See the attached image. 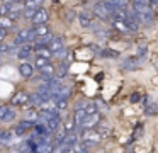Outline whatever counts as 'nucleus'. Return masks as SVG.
I'll return each instance as SVG.
<instances>
[{
    "mask_svg": "<svg viewBox=\"0 0 158 153\" xmlns=\"http://www.w3.org/2000/svg\"><path fill=\"white\" fill-rule=\"evenodd\" d=\"M124 22H126V26H127V27H129V31H131V32H134V31H138V27H139V24H138V20L134 19L133 15H129L126 20H124Z\"/></svg>",
    "mask_w": 158,
    "mask_h": 153,
    "instance_id": "21",
    "label": "nucleus"
},
{
    "mask_svg": "<svg viewBox=\"0 0 158 153\" xmlns=\"http://www.w3.org/2000/svg\"><path fill=\"white\" fill-rule=\"evenodd\" d=\"M29 97H31V95H29L27 92L19 90V92H15V94H14L10 104H12V105H22V107H26L27 104H31V102H29Z\"/></svg>",
    "mask_w": 158,
    "mask_h": 153,
    "instance_id": "3",
    "label": "nucleus"
},
{
    "mask_svg": "<svg viewBox=\"0 0 158 153\" xmlns=\"http://www.w3.org/2000/svg\"><path fill=\"white\" fill-rule=\"evenodd\" d=\"M66 70H68V63L66 61H61V65H60V70L56 71V77L58 78H63L66 75Z\"/></svg>",
    "mask_w": 158,
    "mask_h": 153,
    "instance_id": "25",
    "label": "nucleus"
},
{
    "mask_svg": "<svg viewBox=\"0 0 158 153\" xmlns=\"http://www.w3.org/2000/svg\"><path fill=\"white\" fill-rule=\"evenodd\" d=\"M100 139H102V134H100L99 131H95V129H83L82 136H80V141L85 145V148L99 145Z\"/></svg>",
    "mask_w": 158,
    "mask_h": 153,
    "instance_id": "1",
    "label": "nucleus"
},
{
    "mask_svg": "<svg viewBox=\"0 0 158 153\" xmlns=\"http://www.w3.org/2000/svg\"><path fill=\"white\" fill-rule=\"evenodd\" d=\"M134 5H139V7H150L151 5V0H133Z\"/></svg>",
    "mask_w": 158,
    "mask_h": 153,
    "instance_id": "30",
    "label": "nucleus"
},
{
    "mask_svg": "<svg viewBox=\"0 0 158 153\" xmlns=\"http://www.w3.org/2000/svg\"><path fill=\"white\" fill-rule=\"evenodd\" d=\"M139 100V94H133L131 95V102H138Z\"/></svg>",
    "mask_w": 158,
    "mask_h": 153,
    "instance_id": "35",
    "label": "nucleus"
},
{
    "mask_svg": "<svg viewBox=\"0 0 158 153\" xmlns=\"http://www.w3.org/2000/svg\"><path fill=\"white\" fill-rule=\"evenodd\" d=\"M143 61H144V58H139V56L127 58V60L123 63V68H124V70H134V68L141 66V63H143Z\"/></svg>",
    "mask_w": 158,
    "mask_h": 153,
    "instance_id": "8",
    "label": "nucleus"
},
{
    "mask_svg": "<svg viewBox=\"0 0 158 153\" xmlns=\"http://www.w3.org/2000/svg\"><path fill=\"white\" fill-rule=\"evenodd\" d=\"M19 2V0H2V3H7V5H10V3H15Z\"/></svg>",
    "mask_w": 158,
    "mask_h": 153,
    "instance_id": "36",
    "label": "nucleus"
},
{
    "mask_svg": "<svg viewBox=\"0 0 158 153\" xmlns=\"http://www.w3.org/2000/svg\"><path fill=\"white\" fill-rule=\"evenodd\" d=\"M19 73H21V77H24V78H32V75H34V65L22 63L21 66H19Z\"/></svg>",
    "mask_w": 158,
    "mask_h": 153,
    "instance_id": "12",
    "label": "nucleus"
},
{
    "mask_svg": "<svg viewBox=\"0 0 158 153\" xmlns=\"http://www.w3.org/2000/svg\"><path fill=\"white\" fill-rule=\"evenodd\" d=\"M46 100H48V97H46L44 94H41V92H34V94H31V97H29V102H31L32 105H39V107H41Z\"/></svg>",
    "mask_w": 158,
    "mask_h": 153,
    "instance_id": "13",
    "label": "nucleus"
},
{
    "mask_svg": "<svg viewBox=\"0 0 158 153\" xmlns=\"http://www.w3.org/2000/svg\"><path fill=\"white\" fill-rule=\"evenodd\" d=\"M78 20H80V24H82L83 27H90V26H92V15H90V14H87V12L80 14Z\"/></svg>",
    "mask_w": 158,
    "mask_h": 153,
    "instance_id": "18",
    "label": "nucleus"
},
{
    "mask_svg": "<svg viewBox=\"0 0 158 153\" xmlns=\"http://www.w3.org/2000/svg\"><path fill=\"white\" fill-rule=\"evenodd\" d=\"M24 121H29V122H32V124H36V122L39 121V112L27 111V112H26V119H24Z\"/></svg>",
    "mask_w": 158,
    "mask_h": 153,
    "instance_id": "22",
    "label": "nucleus"
},
{
    "mask_svg": "<svg viewBox=\"0 0 158 153\" xmlns=\"http://www.w3.org/2000/svg\"><path fill=\"white\" fill-rule=\"evenodd\" d=\"M36 12H38V9H27V7H26L24 12H22V17H24V19H32Z\"/></svg>",
    "mask_w": 158,
    "mask_h": 153,
    "instance_id": "27",
    "label": "nucleus"
},
{
    "mask_svg": "<svg viewBox=\"0 0 158 153\" xmlns=\"http://www.w3.org/2000/svg\"><path fill=\"white\" fill-rule=\"evenodd\" d=\"M36 51V54H38V56H43V58H51L53 56V53H51V49H49L48 46H41V48H38V49H34Z\"/></svg>",
    "mask_w": 158,
    "mask_h": 153,
    "instance_id": "20",
    "label": "nucleus"
},
{
    "mask_svg": "<svg viewBox=\"0 0 158 153\" xmlns=\"http://www.w3.org/2000/svg\"><path fill=\"white\" fill-rule=\"evenodd\" d=\"M15 24L12 19H9V17H0V29H5V31H10L14 29Z\"/></svg>",
    "mask_w": 158,
    "mask_h": 153,
    "instance_id": "17",
    "label": "nucleus"
},
{
    "mask_svg": "<svg viewBox=\"0 0 158 153\" xmlns=\"http://www.w3.org/2000/svg\"><path fill=\"white\" fill-rule=\"evenodd\" d=\"M2 136H4V131H0V139H2Z\"/></svg>",
    "mask_w": 158,
    "mask_h": 153,
    "instance_id": "39",
    "label": "nucleus"
},
{
    "mask_svg": "<svg viewBox=\"0 0 158 153\" xmlns=\"http://www.w3.org/2000/svg\"><path fill=\"white\" fill-rule=\"evenodd\" d=\"M110 17H114V20H126L129 14L126 12V9H117L114 14H110Z\"/></svg>",
    "mask_w": 158,
    "mask_h": 153,
    "instance_id": "19",
    "label": "nucleus"
},
{
    "mask_svg": "<svg viewBox=\"0 0 158 153\" xmlns=\"http://www.w3.org/2000/svg\"><path fill=\"white\" fill-rule=\"evenodd\" d=\"M99 122H100V114L99 112H95V114H87V117H85V121H83V124H82L80 129H94Z\"/></svg>",
    "mask_w": 158,
    "mask_h": 153,
    "instance_id": "4",
    "label": "nucleus"
},
{
    "mask_svg": "<svg viewBox=\"0 0 158 153\" xmlns=\"http://www.w3.org/2000/svg\"><path fill=\"white\" fill-rule=\"evenodd\" d=\"M9 105H0V121H4V117H5V114L9 112Z\"/></svg>",
    "mask_w": 158,
    "mask_h": 153,
    "instance_id": "32",
    "label": "nucleus"
},
{
    "mask_svg": "<svg viewBox=\"0 0 158 153\" xmlns=\"http://www.w3.org/2000/svg\"><path fill=\"white\" fill-rule=\"evenodd\" d=\"M32 51H34L32 44H22V46L17 49V58L19 60H26V58H29L32 54Z\"/></svg>",
    "mask_w": 158,
    "mask_h": 153,
    "instance_id": "11",
    "label": "nucleus"
},
{
    "mask_svg": "<svg viewBox=\"0 0 158 153\" xmlns=\"http://www.w3.org/2000/svg\"><path fill=\"white\" fill-rule=\"evenodd\" d=\"M48 48L51 49L53 54H56V53H60L61 49H65V41H63V37L56 36V37H53V39H51V43L48 44Z\"/></svg>",
    "mask_w": 158,
    "mask_h": 153,
    "instance_id": "7",
    "label": "nucleus"
},
{
    "mask_svg": "<svg viewBox=\"0 0 158 153\" xmlns=\"http://www.w3.org/2000/svg\"><path fill=\"white\" fill-rule=\"evenodd\" d=\"M60 126H61V117H60V116H55V117H51L46 122V128H48L49 133H56Z\"/></svg>",
    "mask_w": 158,
    "mask_h": 153,
    "instance_id": "15",
    "label": "nucleus"
},
{
    "mask_svg": "<svg viewBox=\"0 0 158 153\" xmlns=\"http://www.w3.org/2000/svg\"><path fill=\"white\" fill-rule=\"evenodd\" d=\"M85 117H87L85 109H75V112H73V121H75V126H77V128H82Z\"/></svg>",
    "mask_w": 158,
    "mask_h": 153,
    "instance_id": "14",
    "label": "nucleus"
},
{
    "mask_svg": "<svg viewBox=\"0 0 158 153\" xmlns=\"http://www.w3.org/2000/svg\"><path fill=\"white\" fill-rule=\"evenodd\" d=\"M112 26L116 27L117 31H121V32H129V27L126 26V22H124V20H114Z\"/></svg>",
    "mask_w": 158,
    "mask_h": 153,
    "instance_id": "23",
    "label": "nucleus"
},
{
    "mask_svg": "<svg viewBox=\"0 0 158 153\" xmlns=\"http://www.w3.org/2000/svg\"><path fill=\"white\" fill-rule=\"evenodd\" d=\"M99 54L102 58H117L119 56V53H117V51H112V49H102V51H99Z\"/></svg>",
    "mask_w": 158,
    "mask_h": 153,
    "instance_id": "24",
    "label": "nucleus"
},
{
    "mask_svg": "<svg viewBox=\"0 0 158 153\" xmlns=\"http://www.w3.org/2000/svg\"><path fill=\"white\" fill-rule=\"evenodd\" d=\"M82 153H89V151H87V150H83V151H82Z\"/></svg>",
    "mask_w": 158,
    "mask_h": 153,
    "instance_id": "40",
    "label": "nucleus"
},
{
    "mask_svg": "<svg viewBox=\"0 0 158 153\" xmlns=\"http://www.w3.org/2000/svg\"><path fill=\"white\" fill-rule=\"evenodd\" d=\"M48 63H49V60H48V58H43V56H38V58H36V61H34L36 68H39V70H41L43 66H46Z\"/></svg>",
    "mask_w": 158,
    "mask_h": 153,
    "instance_id": "26",
    "label": "nucleus"
},
{
    "mask_svg": "<svg viewBox=\"0 0 158 153\" xmlns=\"http://www.w3.org/2000/svg\"><path fill=\"white\" fill-rule=\"evenodd\" d=\"M94 14H95L99 19H102V20H107L110 17V12L102 5V3H95V5H94Z\"/></svg>",
    "mask_w": 158,
    "mask_h": 153,
    "instance_id": "10",
    "label": "nucleus"
},
{
    "mask_svg": "<svg viewBox=\"0 0 158 153\" xmlns=\"http://www.w3.org/2000/svg\"><path fill=\"white\" fill-rule=\"evenodd\" d=\"M10 12V7L7 3H0V17H7Z\"/></svg>",
    "mask_w": 158,
    "mask_h": 153,
    "instance_id": "28",
    "label": "nucleus"
},
{
    "mask_svg": "<svg viewBox=\"0 0 158 153\" xmlns=\"http://www.w3.org/2000/svg\"><path fill=\"white\" fill-rule=\"evenodd\" d=\"M31 41H36V36H34V31L32 29H21L17 32V36H15L14 39V44L15 46H19V44H29Z\"/></svg>",
    "mask_w": 158,
    "mask_h": 153,
    "instance_id": "2",
    "label": "nucleus"
},
{
    "mask_svg": "<svg viewBox=\"0 0 158 153\" xmlns=\"http://www.w3.org/2000/svg\"><path fill=\"white\" fill-rule=\"evenodd\" d=\"M34 128V124L32 122H29V121H21L17 126L14 128V134L15 136H22V134H26V133L29 131V129H32Z\"/></svg>",
    "mask_w": 158,
    "mask_h": 153,
    "instance_id": "9",
    "label": "nucleus"
},
{
    "mask_svg": "<svg viewBox=\"0 0 158 153\" xmlns=\"http://www.w3.org/2000/svg\"><path fill=\"white\" fill-rule=\"evenodd\" d=\"M48 12H46L44 9H41V7H39L38 9V12L34 14V17H32V24H34V26H43V24H46L48 22Z\"/></svg>",
    "mask_w": 158,
    "mask_h": 153,
    "instance_id": "5",
    "label": "nucleus"
},
{
    "mask_svg": "<svg viewBox=\"0 0 158 153\" xmlns=\"http://www.w3.org/2000/svg\"><path fill=\"white\" fill-rule=\"evenodd\" d=\"M24 2H27V0H24Z\"/></svg>",
    "mask_w": 158,
    "mask_h": 153,
    "instance_id": "41",
    "label": "nucleus"
},
{
    "mask_svg": "<svg viewBox=\"0 0 158 153\" xmlns=\"http://www.w3.org/2000/svg\"><path fill=\"white\" fill-rule=\"evenodd\" d=\"M66 153H75V151H73V150H72V148H70V150H68V151H66Z\"/></svg>",
    "mask_w": 158,
    "mask_h": 153,
    "instance_id": "38",
    "label": "nucleus"
},
{
    "mask_svg": "<svg viewBox=\"0 0 158 153\" xmlns=\"http://www.w3.org/2000/svg\"><path fill=\"white\" fill-rule=\"evenodd\" d=\"M114 3H116L119 9H126L127 5H129V0H112Z\"/></svg>",
    "mask_w": 158,
    "mask_h": 153,
    "instance_id": "31",
    "label": "nucleus"
},
{
    "mask_svg": "<svg viewBox=\"0 0 158 153\" xmlns=\"http://www.w3.org/2000/svg\"><path fill=\"white\" fill-rule=\"evenodd\" d=\"M32 2H34V5H36V7H39V3H41L43 0H32Z\"/></svg>",
    "mask_w": 158,
    "mask_h": 153,
    "instance_id": "37",
    "label": "nucleus"
},
{
    "mask_svg": "<svg viewBox=\"0 0 158 153\" xmlns=\"http://www.w3.org/2000/svg\"><path fill=\"white\" fill-rule=\"evenodd\" d=\"M143 105H144V112H146L148 116H155V114H158V105H156V102H155L151 97H144Z\"/></svg>",
    "mask_w": 158,
    "mask_h": 153,
    "instance_id": "6",
    "label": "nucleus"
},
{
    "mask_svg": "<svg viewBox=\"0 0 158 153\" xmlns=\"http://www.w3.org/2000/svg\"><path fill=\"white\" fill-rule=\"evenodd\" d=\"M7 32H9V31H5V29H0V43H2V41H4L5 37H7Z\"/></svg>",
    "mask_w": 158,
    "mask_h": 153,
    "instance_id": "34",
    "label": "nucleus"
},
{
    "mask_svg": "<svg viewBox=\"0 0 158 153\" xmlns=\"http://www.w3.org/2000/svg\"><path fill=\"white\" fill-rule=\"evenodd\" d=\"M15 117V112L12 111V109H9V112L5 114V117H4V121H12V119Z\"/></svg>",
    "mask_w": 158,
    "mask_h": 153,
    "instance_id": "33",
    "label": "nucleus"
},
{
    "mask_svg": "<svg viewBox=\"0 0 158 153\" xmlns=\"http://www.w3.org/2000/svg\"><path fill=\"white\" fill-rule=\"evenodd\" d=\"M32 31H34L36 39H38V37L46 36V34H49V27L46 26V24H43V26H34V27H32Z\"/></svg>",
    "mask_w": 158,
    "mask_h": 153,
    "instance_id": "16",
    "label": "nucleus"
},
{
    "mask_svg": "<svg viewBox=\"0 0 158 153\" xmlns=\"http://www.w3.org/2000/svg\"><path fill=\"white\" fill-rule=\"evenodd\" d=\"M34 153H38V151H34Z\"/></svg>",
    "mask_w": 158,
    "mask_h": 153,
    "instance_id": "42",
    "label": "nucleus"
},
{
    "mask_svg": "<svg viewBox=\"0 0 158 153\" xmlns=\"http://www.w3.org/2000/svg\"><path fill=\"white\" fill-rule=\"evenodd\" d=\"M77 126H75V121H73V117L72 119H68V121H66V124H65V129H66V133H73V129H75Z\"/></svg>",
    "mask_w": 158,
    "mask_h": 153,
    "instance_id": "29",
    "label": "nucleus"
}]
</instances>
